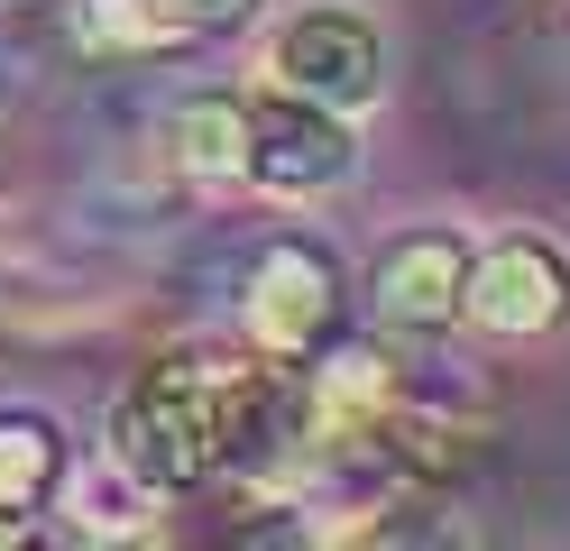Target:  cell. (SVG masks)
I'll list each match as a JSON object with an SVG mask.
<instances>
[{
  "label": "cell",
  "mask_w": 570,
  "mask_h": 551,
  "mask_svg": "<svg viewBox=\"0 0 570 551\" xmlns=\"http://www.w3.org/2000/svg\"><path fill=\"white\" fill-rule=\"evenodd\" d=\"M267 432V377L212 350H157L138 377L111 395V451L148 496L222 478L248 441Z\"/></svg>",
  "instance_id": "cell-1"
},
{
  "label": "cell",
  "mask_w": 570,
  "mask_h": 551,
  "mask_svg": "<svg viewBox=\"0 0 570 551\" xmlns=\"http://www.w3.org/2000/svg\"><path fill=\"white\" fill-rule=\"evenodd\" d=\"M267 83L360 120L386 92V28L368 10H350V0H313V10L267 28Z\"/></svg>",
  "instance_id": "cell-2"
},
{
  "label": "cell",
  "mask_w": 570,
  "mask_h": 551,
  "mask_svg": "<svg viewBox=\"0 0 570 551\" xmlns=\"http://www.w3.org/2000/svg\"><path fill=\"white\" fill-rule=\"evenodd\" d=\"M360 175V129L350 110H323L304 92H248V184L285 203H313V194H341Z\"/></svg>",
  "instance_id": "cell-3"
},
{
  "label": "cell",
  "mask_w": 570,
  "mask_h": 551,
  "mask_svg": "<svg viewBox=\"0 0 570 551\" xmlns=\"http://www.w3.org/2000/svg\"><path fill=\"white\" fill-rule=\"evenodd\" d=\"M460 322L488 331V341H543L570 322V257L543 230H507L470 257V285H460Z\"/></svg>",
  "instance_id": "cell-4"
},
{
  "label": "cell",
  "mask_w": 570,
  "mask_h": 551,
  "mask_svg": "<svg viewBox=\"0 0 570 551\" xmlns=\"http://www.w3.org/2000/svg\"><path fill=\"white\" fill-rule=\"evenodd\" d=\"M405 423V386H396V350L377 341H350L313 367L304 386V441L323 460H377Z\"/></svg>",
  "instance_id": "cell-5"
},
{
  "label": "cell",
  "mask_w": 570,
  "mask_h": 551,
  "mask_svg": "<svg viewBox=\"0 0 570 551\" xmlns=\"http://www.w3.org/2000/svg\"><path fill=\"white\" fill-rule=\"evenodd\" d=\"M248 341H258L267 358H313L332 341V322H341V276H332V257L323 248H304V239H285L258 257V276H248Z\"/></svg>",
  "instance_id": "cell-6"
},
{
  "label": "cell",
  "mask_w": 570,
  "mask_h": 551,
  "mask_svg": "<svg viewBox=\"0 0 570 551\" xmlns=\"http://www.w3.org/2000/svg\"><path fill=\"white\" fill-rule=\"evenodd\" d=\"M460 285H470V239L460 230H405L377 257V313L405 331H451Z\"/></svg>",
  "instance_id": "cell-7"
},
{
  "label": "cell",
  "mask_w": 570,
  "mask_h": 551,
  "mask_svg": "<svg viewBox=\"0 0 570 551\" xmlns=\"http://www.w3.org/2000/svg\"><path fill=\"white\" fill-rule=\"evenodd\" d=\"M166 147L194 184H248V101L230 92H203L166 120Z\"/></svg>",
  "instance_id": "cell-8"
},
{
  "label": "cell",
  "mask_w": 570,
  "mask_h": 551,
  "mask_svg": "<svg viewBox=\"0 0 570 551\" xmlns=\"http://www.w3.org/2000/svg\"><path fill=\"white\" fill-rule=\"evenodd\" d=\"M65 488V432L47 414H0V514H38Z\"/></svg>",
  "instance_id": "cell-9"
},
{
  "label": "cell",
  "mask_w": 570,
  "mask_h": 551,
  "mask_svg": "<svg viewBox=\"0 0 570 551\" xmlns=\"http://www.w3.org/2000/svg\"><path fill=\"white\" fill-rule=\"evenodd\" d=\"M148 488L120 469V460H101V488H75V533L92 542H129V533H148Z\"/></svg>",
  "instance_id": "cell-10"
},
{
  "label": "cell",
  "mask_w": 570,
  "mask_h": 551,
  "mask_svg": "<svg viewBox=\"0 0 570 551\" xmlns=\"http://www.w3.org/2000/svg\"><path fill=\"white\" fill-rule=\"evenodd\" d=\"M258 0H129V19L148 37H212V28H239Z\"/></svg>",
  "instance_id": "cell-11"
}]
</instances>
